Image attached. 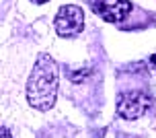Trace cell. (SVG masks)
<instances>
[{"instance_id":"1","label":"cell","mask_w":156,"mask_h":138,"mask_svg":"<svg viewBox=\"0 0 156 138\" xmlns=\"http://www.w3.org/2000/svg\"><path fill=\"white\" fill-rule=\"evenodd\" d=\"M60 87V68L49 54H39L27 78V101L33 109L47 111L55 105Z\"/></svg>"},{"instance_id":"2","label":"cell","mask_w":156,"mask_h":138,"mask_svg":"<svg viewBox=\"0 0 156 138\" xmlns=\"http://www.w3.org/2000/svg\"><path fill=\"white\" fill-rule=\"evenodd\" d=\"M152 105V97L146 91H125L117 97V114L123 120H138Z\"/></svg>"},{"instance_id":"3","label":"cell","mask_w":156,"mask_h":138,"mask_svg":"<svg viewBox=\"0 0 156 138\" xmlns=\"http://www.w3.org/2000/svg\"><path fill=\"white\" fill-rule=\"evenodd\" d=\"M54 27L60 37H74L84 29V10L76 4H64L54 19Z\"/></svg>"},{"instance_id":"4","label":"cell","mask_w":156,"mask_h":138,"mask_svg":"<svg viewBox=\"0 0 156 138\" xmlns=\"http://www.w3.org/2000/svg\"><path fill=\"white\" fill-rule=\"evenodd\" d=\"M132 13V2L129 0H101V6L97 15L107 23H123L127 15Z\"/></svg>"},{"instance_id":"5","label":"cell","mask_w":156,"mask_h":138,"mask_svg":"<svg viewBox=\"0 0 156 138\" xmlns=\"http://www.w3.org/2000/svg\"><path fill=\"white\" fill-rule=\"evenodd\" d=\"M86 4L90 6V10L93 13H99V6H101V0H84Z\"/></svg>"},{"instance_id":"6","label":"cell","mask_w":156,"mask_h":138,"mask_svg":"<svg viewBox=\"0 0 156 138\" xmlns=\"http://www.w3.org/2000/svg\"><path fill=\"white\" fill-rule=\"evenodd\" d=\"M0 132H2V138H12V136H10V132H8V128H6V124H2Z\"/></svg>"},{"instance_id":"7","label":"cell","mask_w":156,"mask_h":138,"mask_svg":"<svg viewBox=\"0 0 156 138\" xmlns=\"http://www.w3.org/2000/svg\"><path fill=\"white\" fill-rule=\"evenodd\" d=\"M150 66H152V70L156 72V54H152V56H150Z\"/></svg>"},{"instance_id":"8","label":"cell","mask_w":156,"mask_h":138,"mask_svg":"<svg viewBox=\"0 0 156 138\" xmlns=\"http://www.w3.org/2000/svg\"><path fill=\"white\" fill-rule=\"evenodd\" d=\"M31 2H35V4H45V2H49V0H31Z\"/></svg>"}]
</instances>
